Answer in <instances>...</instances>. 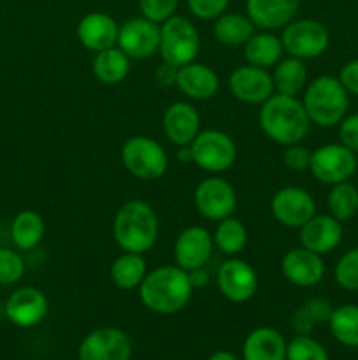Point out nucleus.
Segmentation results:
<instances>
[{
    "instance_id": "obj_20",
    "label": "nucleus",
    "mask_w": 358,
    "mask_h": 360,
    "mask_svg": "<svg viewBox=\"0 0 358 360\" xmlns=\"http://www.w3.org/2000/svg\"><path fill=\"white\" fill-rule=\"evenodd\" d=\"M300 245L318 255L336 250L343 239V225L332 214H314L300 227Z\"/></svg>"
},
{
    "instance_id": "obj_28",
    "label": "nucleus",
    "mask_w": 358,
    "mask_h": 360,
    "mask_svg": "<svg viewBox=\"0 0 358 360\" xmlns=\"http://www.w3.org/2000/svg\"><path fill=\"white\" fill-rule=\"evenodd\" d=\"M272 83L276 94L297 97L307 86V70H305L304 60L293 58V56L279 60L274 65Z\"/></svg>"
},
{
    "instance_id": "obj_26",
    "label": "nucleus",
    "mask_w": 358,
    "mask_h": 360,
    "mask_svg": "<svg viewBox=\"0 0 358 360\" xmlns=\"http://www.w3.org/2000/svg\"><path fill=\"white\" fill-rule=\"evenodd\" d=\"M44 218L37 211H21L14 217L13 224H11V239H13L14 246L21 252H30V250L37 248L44 238Z\"/></svg>"
},
{
    "instance_id": "obj_10",
    "label": "nucleus",
    "mask_w": 358,
    "mask_h": 360,
    "mask_svg": "<svg viewBox=\"0 0 358 360\" xmlns=\"http://www.w3.org/2000/svg\"><path fill=\"white\" fill-rule=\"evenodd\" d=\"M193 202H195L197 211L206 220L221 221L232 217V213L235 211L237 193L227 179L213 176V178L202 179L197 185Z\"/></svg>"
},
{
    "instance_id": "obj_46",
    "label": "nucleus",
    "mask_w": 358,
    "mask_h": 360,
    "mask_svg": "<svg viewBox=\"0 0 358 360\" xmlns=\"http://www.w3.org/2000/svg\"><path fill=\"white\" fill-rule=\"evenodd\" d=\"M178 160H181L183 164H188V162H193L192 150H190V146H181V151H179V153H178Z\"/></svg>"
},
{
    "instance_id": "obj_41",
    "label": "nucleus",
    "mask_w": 358,
    "mask_h": 360,
    "mask_svg": "<svg viewBox=\"0 0 358 360\" xmlns=\"http://www.w3.org/2000/svg\"><path fill=\"white\" fill-rule=\"evenodd\" d=\"M339 137L344 146L358 155V115H351L340 122Z\"/></svg>"
},
{
    "instance_id": "obj_5",
    "label": "nucleus",
    "mask_w": 358,
    "mask_h": 360,
    "mask_svg": "<svg viewBox=\"0 0 358 360\" xmlns=\"http://www.w3.org/2000/svg\"><path fill=\"white\" fill-rule=\"evenodd\" d=\"M200 49V37L195 25L185 16L174 14L160 25V48L158 53L165 63L183 67L195 62Z\"/></svg>"
},
{
    "instance_id": "obj_42",
    "label": "nucleus",
    "mask_w": 358,
    "mask_h": 360,
    "mask_svg": "<svg viewBox=\"0 0 358 360\" xmlns=\"http://www.w3.org/2000/svg\"><path fill=\"white\" fill-rule=\"evenodd\" d=\"M339 81L346 88L347 94L358 95V60H351L340 69Z\"/></svg>"
},
{
    "instance_id": "obj_32",
    "label": "nucleus",
    "mask_w": 358,
    "mask_h": 360,
    "mask_svg": "<svg viewBox=\"0 0 358 360\" xmlns=\"http://www.w3.org/2000/svg\"><path fill=\"white\" fill-rule=\"evenodd\" d=\"M330 330L340 345L358 348V306L344 304L330 315Z\"/></svg>"
},
{
    "instance_id": "obj_1",
    "label": "nucleus",
    "mask_w": 358,
    "mask_h": 360,
    "mask_svg": "<svg viewBox=\"0 0 358 360\" xmlns=\"http://www.w3.org/2000/svg\"><path fill=\"white\" fill-rule=\"evenodd\" d=\"M258 123L263 134L281 146L302 143L311 127L302 101L281 94H274L263 102L258 111Z\"/></svg>"
},
{
    "instance_id": "obj_23",
    "label": "nucleus",
    "mask_w": 358,
    "mask_h": 360,
    "mask_svg": "<svg viewBox=\"0 0 358 360\" xmlns=\"http://www.w3.org/2000/svg\"><path fill=\"white\" fill-rule=\"evenodd\" d=\"M175 86L183 91L188 98L193 101H207L214 97L220 88V77L213 67L206 63H186L179 67Z\"/></svg>"
},
{
    "instance_id": "obj_39",
    "label": "nucleus",
    "mask_w": 358,
    "mask_h": 360,
    "mask_svg": "<svg viewBox=\"0 0 358 360\" xmlns=\"http://www.w3.org/2000/svg\"><path fill=\"white\" fill-rule=\"evenodd\" d=\"M230 0H186L190 13L199 20H216L225 13Z\"/></svg>"
},
{
    "instance_id": "obj_37",
    "label": "nucleus",
    "mask_w": 358,
    "mask_h": 360,
    "mask_svg": "<svg viewBox=\"0 0 358 360\" xmlns=\"http://www.w3.org/2000/svg\"><path fill=\"white\" fill-rule=\"evenodd\" d=\"M25 260L18 252L0 248V285H13L23 278Z\"/></svg>"
},
{
    "instance_id": "obj_45",
    "label": "nucleus",
    "mask_w": 358,
    "mask_h": 360,
    "mask_svg": "<svg viewBox=\"0 0 358 360\" xmlns=\"http://www.w3.org/2000/svg\"><path fill=\"white\" fill-rule=\"evenodd\" d=\"M207 360H237L232 352H227V350H221V352H216V354L211 355Z\"/></svg>"
},
{
    "instance_id": "obj_7",
    "label": "nucleus",
    "mask_w": 358,
    "mask_h": 360,
    "mask_svg": "<svg viewBox=\"0 0 358 360\" xmlns=\"http://www.w3.org/2000/svg\"><path fill=\"white\" fill-rule=\"evenodd\" d=\"M190 150L193 164L211 174L228 171L237 158V148L232 137L216 129L199 132V136L190 144Z\"/></svg>"
},
{
    "instance_id": "obj_31",
    "label": "nucleus",
    "mask_w": 358,
    "mask_h": 360,
    "mask_svg": "<svg viewBox=\"0 0 358 360\" xmlns=\"http://www.w3.org/2000/svg\"><path fill=\"white\" fill-rule=\"evenodd\" d=\"M213 241L214 246L223 255L235 257L248 245V229H246V225L241 220L228 217L225 220L218 221L216 231L213 234Z\"/></svg>"
},
{
    "instance_id": "obj_11",
    "label": "nucleus",
    "mask_w": 358,
    "mask_h": 360,
    "mask_svg": "<svg viewBox=\"0 0 358 360\" xmlns=\"http://www.w3.org/2000/svg\"><path fill=\"white\" fill-rule=\"evenodd\" d=\"M116 46L130 60L150 58L160 48V25L144 16L130 18L119 25Z\"/></svg>"
},
{
    "instance_id": "obj_21",
    "label": "nucleus",
    "mask_w": 358,
    "mask_h": 360,
    "mask_svg": "<svg viewBox=\"0 0 358 360\" xmlns=\"http://www.w3.org/2000/svg\"><path fill=\"white\" fill-rule=\"evenodd\" d=\"M77 39L90 51L98 53L118 42L119 25L105 13H88L77 23Z\"/></svg>"
},
{
    "instance_id": "obj_8",
    "label": "nucleus",
    "mask_w": 358,
    "mask_h": 360,
    "mask_svg": "<svg viewBox=\"0 0 358 360\" xmlns=\"http://www.w3.org/2000/svg\"><path fill=\"white\" fill-rule=\"evenodd\" d=\"M329 30L316 20H291L281 34L284 53L298 60L318 58L329 48Z\"/></svg>"
},
{
    "instance_id": "obj_44",
    "label": "nucleus",
    "mask_w": 358,
    "mask_h": 360,
    "mask_svg": "<svg viewBox=\"0 0 358 360\" xmlns=\"http://www.w3.org/2000/svg\"><path fill=\"white\" fill-rule=\"evenodd\" d=\"M188 278L193 288H204L209 283V271L206 269V266L197 267V269L188 271Z\"/></svg>"
},
{
    "instance_id": "obj_18",
    "label": "nucleus",
    "mask_w": 358,
    "mask_h": 360,
    "mask_svg": "<svg viewBox=\"0 0 358 360\" xmlns=\"http://www.w3.org/2000/svg\"><path fill=\"white\" fill-rule=\"evenodd\" d=\"M48 297L34 287L18 288L6 302V316L18 327H34L48 315Z\"/></svg>"
},
{
    "instance_id": "obj_30",
    "label": "nucleus",
    "mask_w": 358,
    "mask_h": 360,
    "mask_svg": "<svg viewBox=\"0 0 358 360\" xmlns=\"http://www.w3.org/2000/svg\"><path fill=\"white\" fill-rule=\"evenodd\" d=\"M130 72V58L118 48L104 49L98 51L93 58V74L102 84L114 86L125 81V77Z\"/></svg>"
},
{
    "instance_id": "obj_43",
    "label": "nucleus",
    "mask_w": 358,
    "mask_h": 360,
    "mask_svg": "<svg viewBox=\"0 0 358 360\" xmlns=\"http://www.w3.org/2000/svg\"><path fill=\"white\" fill-rule=\"evenodd\" d=\"M154 77H157L160 86H165V88L172 86V84H175V77H178V67L164 62L160 67H158L157 72H154Z\"/></svg>"
},
{
    "instance_id": "obj_38",
    "label": "nucleus",
    "mask_w": 358,
    "mask_h": 360,
    "mask_svg": "<svg viewBox=\"0 0 358 360\" xmlns=\"http://www.w3.org/2000/svg\"><path fill=\"white\" fill-rule=\"evenodd\" d=\"M179 0H139L140 13L144 18L161 25L178 11Z\"/></svg>"
},
{
    "instance_id": "obj_29",
    "label": "nucleus",
    "mask_w": 358,
    "mask_h": 360,
    "mask_svg": "<svg viewBox=\"0 0 358 360\" xmlns=\"http://www.w3.org/2000/svg\"><path fill=\"white\" fill-rule=\"evenodd\" d=\"M255 25L249 20L248 14L227 13L214 20L213 34L220 44L225 46H244L255 34Z\"/></svg>"
},
{
    "instance_id": "obj_36",
    "label": "nucleus",
    "mask_w": 358,
    "mask_h": 360,
    "mask_svg": "<svg viewBox=\"0 0 358 360\" xmlns=\"http://www.w3.org/2000/svg\"><path fill=\"white\" fill-rule=\"evenodd\" d=\"M336 281L351 292L358 290V246L344 253L336 266Z\"/></svg>"
},
{
    "instance_id": "obj_33",
    "label": "nucleus",
    "mask_w": 358,
    "mask_h": 360,
    "mask_svg": "<svg viewBox=\"0 0 358 360\" xmlns=\"http://www.w3.org/2000/svg\"><path fill=\"white\" fill-rule=\"evenodd\" d=\"M332 311V304H330L326 299H307V301H305L304 304H300V308L295 311L291 323H293L295 330H297L298 334H309L314 329L316 323L329 322Z\"/></svg>"
},
{
    "instance_id": "obj_24",
    "label": "nucleus",
    "mask_w": 358,
    "mask_h": 360,
    "mask_svg": "<svg viewBox=\"0 0 358 360\" xmlns=\"http://www.w3.org/2000/svg\"><path fill=\"white\" fill-rule=\"evenodd\" d=\"M244 360H286V341L272 327H258L242 345Z\"/></svg>"
},
{
    "instance_id": "obj_40",
    "label": "nucleus",
    "mask_w": 358,
    "mask_h": 360,
    "mask_svg": "<svg viewBox=\"0 0 358 360\" xmlns=\"http://www.w3.org/2000/svg\"><path fill=\"white\" fill-rule=\"evenodd\" d=\"M311 153L312 151L300 146V143L290 144V146H286V150L283 153V164L290 171H307L309 165H311Z\"/></svg>"
},
{
    "instance_id": "obj_35",
    "label": "nucleus",
    "mask_w": 358,
    "mask_h": 360,
    "mask_svg": "<svg viewBox=\"0 0 358 360\" xmlns=\"http://www.w3.org/2000/svg\"><path fill=\"white\" fill-rule=\"evenodd\" d=\"M286 360H330L325 348L309 334H298L286 345Z\"/></svg>"
},
{
    "instance_id": "obj_14",
    "label": "nucleus",
    "mask_w": 358,
    "mask_h": 360,
    "mask_svg": "<svg viewBox=\"0 0 358 360\" xmlns=\"http://www.w3.org/2000/svg\"><path fill=\"white\" fill-rule=\"evenodd\" d=\"M132 341L118 327H100L88 334L79 347V360H130Z\"/></svg>"
},
{
    "instance_id": "obj_3",
    "label": "nucleus",
    "mask_w": 358,
    "mask_h": 360,
    "mask_svg": "<svg viewBox=\"0 0 358 360\" xmlns=\"http://www.w3.org/2000/svg\"><path fill=\"white\" fill-rule=\"evenodd\" d=\"M158 218L150 202L140 199L126 200L116 211L112 236L123 252L146 253L158 239Z\"/></svg>"
},
{
    "instance_id": "obj_13",
    "label": "nucleus",
    "mask_w": 358,
    "mask_h": 360,
    "mask_svg": "<svg viewBox=\"0 0 358 360\" xmlns=\"http://www.w3.org/2000/svg\"><path fill=\"white\" fill-rule=\"evenodd\" d=\"M216 285L227 301L242 304L256 294L258 278H256L255 269L246 260L232 257L225 260L218 269Z\"/></svg>"
},
{
    "instance_id": "obj_34",
    "label": "nucleus",
    "mask_w": 358,
    "mask_h": 360,
    "mask_svg": "<svg viewBox=\"0 0 358 360\" xmlns=\"http://www.w3.org/2000/svg\"><path fill=\"white\" fill-rule=\"evenodd\" d=\"M326 206H329L330 214L336 220L346 221L354 217L358 211V190L357 186L351 183L343 181L332 185V190L326 199Z\"/></svg>"
},
{
    "instance_id": "obj_12",
    "label": "nucleus",
    "mask_w": 358,
    "mask_h": 360,
    "mask_svg": "<svg viewBox=\"0 0 358 360\" xmlns=\"http://www.w3.org/2000/svg\"><path fill=\"white\" fill-rule=\"evenodd\" d=\"M270 213L277 224L288 229H300L316 214V202L307 190L284 186L272 195Z\"/></svg>"
},
{
    "instance_id": "obj_19",
    "label": "nucleus",
    "mask_w": 358,
    "mask_h": 360,
    "mask_svg": "<svg viewBox=\"0 0 358 360\" xmlns=\"http://www.w3.org/2000/svg\"><path fill=\"white\" fill-rule=\"evenodd\" d=\"M161 127L172 144L190 146L200 132V116L190 102L178 101L165 109Z\"/></svg>"
},
{
    "instance_id": "obj_6",
    "label": "nucleus",
    "mask_w": 358,
    "mask_h": 360,
    "mask_svg": "<svg viewBox=\"0 0 358 360\" xmlns=\"http://www.w3.org/2000/svg\"><path fill=\"white\" fill-rule=\"evenodd\" d=\"M121 162L137 179L153 181L167 172L168 157L160 143L147 136H133L121 148Z\"/></svg>"
},
{
    "instance_id": "obj_4",
    "label": "nucleus",
    "mask_w": 358,
    "mask_h": 360,
    "mask_svg": "<svg viewBox=\"0 0 358 360\" xmlns=\"http://www.w3.org/2000/svg\"><path fill=\"white\" fill-rule=\"evenodd\" d=\"M302 104L311 123L326 129L343 122L350 102L339 77L319 76L305 86Z\"/></svg>"
},
{
    "instance_id": "obj_9",
    "label": "nucleus",
    "mask_w": 358,
    "mask_h": 360,
    "mask_svg": "<svg viewBox=\"0 0 358 360\" xmlns=\"http://www.w3.org/2000/svg\"><path fill=\"white\" fill-rule=\"evenodd\" d=\"M357 167V153L339 143L325 144L312 151L309 171L319 183L337 185V183L347 181L354 174Z\"/></svg>"
},
{
    "instance_id": "obj_16",
    "label": "nucleus",
    "mask_w": 358,
    "mask_h": 360,
    "mask_svg": "<svg viewBox=\"0 0 358 360\" xmlns=\"http://www.w3.org/2000/svg\"><path fill=\"white\" fill-rule=\"evenodd\" d=\"M214 241L209 231L200 225H192L181 231L174 243V260L175 266L188 271L204 267L213 255Z\"/></svg>"
},
{
    "instance_id": "obj_22",
    "label": "nucleus",
    "mask_w": 358,
    "mask_h": 360,
    "mask_svg": "<svg viewBox=\"0 0 358 360\" xmlns=\"http://www.w3.org/2000/svg\"><path fill=\"white\" fill-rule=\"evenodd\" d=\"M300 0H246V14L256 28L277 30L290 23Z\"/></svg>"
},
{
    "instance_id": "obj_15",
    "label": "nucleus",
    "mask_w": 358,
    "mask_h": 360,
    "mask_svg": "<svg viewBox=\"0 0 358 360\" xmlns=\"http://www.w3.org/2000/svg\"><path fill=\"white\" fill-rule=\"evenodd\" d=\"M228 90L237 101L246 104H260L272 97L274 83L272 74L267 69L255 65H241L228 77Z\"/></svg>"
},
{
    "instance_id": "obj_2",
    "label": "nucleus",
    "mask_w": 358,
    "mask_h": 360,
    "mask_svg": "<svg viewBox=\"0 0 358 360\" xmlns=\"http://www.w3.org/2000/svg\"><path fill=\"white\" fill-rule=\"evenodd\" d=\"M193 294L188 273L179 266H161L146 274L139 287L142 304L158 315H174L186 308Z\"/></svg>"
},
{
    "instance_id": "obj_25",
    "label": "nucleus",
    "mask_w": 358,
    "mask_h": 360,
    "mask_svg": "<svg viewBox=\"0 0 358 360\" xmlns=\"http://www.w3.org/2000/svg\"><path fill=\"white\" fill-rule=\"evenodd\" d=\"M284 49L281 44V37L274 35L270 30L253 34L251 39L244 44V58L249 65L260 69H270L276 65L283 56Z\"/></svg>"
},
{
    "instance_id": "obj_17",
    "label": "nucleus",
    "mask_w": 358,
    "mask_h": 360,
    "mask_svg": "<svg viewBox=\"0 0 358 360\" xmlns=\"http://www.w3.org/2000/svg\"><path fill=\"white\" fill-rule=\"evenodd\" d=\"M281 273L286 278V281H290L295 287H314L323 280L325 264H323L321 255L304 246H297L284 253L281 260Z\"/></svg>"
},
{
    "instance_id": "obj_27",
    "label": "nucleus",
    "mask_w": 358,
    "mask_h": 360,
    "mask_svg": "<svg viewBox=\"0 0 358 360\" xmlns=\"http://www.w3.org/2000/svg\"><path fill=\"white\" fill-rule=\"evenodd\" d=\"M109 274H111V281L114 283V287L119 290L139 288L147 274L146 260H144L142 253L123 252L112 262Z\"/></svg>"
}]
</instances>
